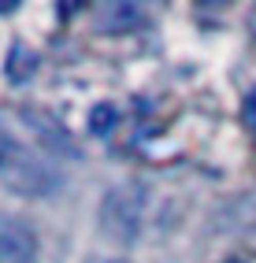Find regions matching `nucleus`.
I'll return each mask as SVG.
<instances>
[{"mask_svg":"<svg viewBox=\"0 0 256 263\" xmlns=\"http://www.w3.org/2000/svg\"><path fill=\"white\" fill-rule=\"evenodd\" d=\"M230 263H237V259H230Z\"/></svg>","mask_w":256,"mask_h":263,"instance_id":"9d476101","label":"nucleus"},{"mask_svg":"<svg viewBox=\"0 0 256 263\" xmlns=\"http://www.w3.org/2000/svg\"><path fill=\"white\" fill-rule=\"evenodd\" d=\"M145 212H149V189L141 182L112 185L100 200V230L112 241L130 245L145 226Z\"/></svg>","mask_w":256,"mask_h":263,"instance_id":"f03ea898","label":"nucleus"},{"mask_svg":"<svg viewBox=\"0 0 256 263\" xmlns=\"http://www.w3.org/2000/svg\"><path fill=\"white\" fill-rule=\"evenodd\" d=\"M245 122H249V126L256 130V89L245 97Z\"/></svg>","mask_w":256,"mask_h":263,"instance_id":"6e6552de","label":"nucleus"},{"mask_svg":"<svg viewBox=\"0 0 256 263\" xmlns=\"http://www.w3.org/2000/svg\"><path fill=\"white\" fill-rule=\"evenodd\" d=\"M23 119H26V122H30V126L38 130V134H41V141H45L48 148H60L63 156H78V148H75L71 141H67V130L60 126V122H56L52 115H41V111L26 108V111H23Z\"/></svg>","mask_w":256,"mask_h":263,"instance_id":"20e7f679","label":"nucleus"},{"mask_svg":"<svg viewBox=\"0 0 256 263\" xmlns=\"http://www.w3.org/2000/svg\"><path fill=\"white\" fill-rule=\"evenodd\" d=\"M115 122H119V111L112 108V104H97V108L89 111V134L93 137H104L115 130Z\"/></svg>","mask_w":256,"mask_h":263,"instance_id":"0eeeda50","label":"nucleus"},{"mask_svg":"<svg viewBox=\"0 0 256 263\" xmlns=\"http://www.w3.org/2000/svg\"><path fill=\"white\" fill-rule=\"evenodd\" d=\"M97 15H100L97 30H104V33H126L134 26H141V8L138 4H104Z\"/></svg>","mask_w":256,"mask_h":263,"instance_id":"39448f33","label":"nucleus"},{"mask_svg":"<svg viewBox=\"0 0 256 263\" xmlns=\"http://www.w3.org/2000/svg\"><path fill=\"white\" fill-rule=\"evenodd\" d=\"M0 263H38V234L26 219L0 215Z\"/></svg>","mask_w":256,"mask_h":263,"instance_id":"7ed1b4c3","label":"nucleus"},{"mask_svg":"<svg viewBox=\"0 0 256 263\" xmlns=\"http://www.w3.org/2000/svg\"><path fill=\"white\" fill-rule=\"evenodd\" d=\"M0 182L19 197H48L60 189V171L48 163V156L23 145L0 119Z\"/></svg>","mask_w":256,"mask_h":263,"instance_id":"f257e3e1","label":"nucleus"},{"mask_svg":"<svg viewBox=\"0 0 256 263\" xmlns=\"http://www.w3.org/2000/svg\"><path fill=\"white\" fill-rule=\"evenodd\" d=\"M33 71H38V56H33L26 45H11V52H8V78L11 82H30Z\"/></svg>","mask_w":256,"mask_h":263,"instance_id":"423d86ee","label":"nucleus"},{"mask_svg":"<svg viewBox=\"0 0 256 263\" xmlns=\"http://www.w3.org/2000/svg\"><path fill=\"white\" fill-rule=\"evenodd\" d=\"M89 263H126V259H112V256H97V259H89Z\"/></svg>","mask_w":256,"mask_h":263,"instance_id":"1a4fd4ad","label":"nucleus"}]
</instances>
